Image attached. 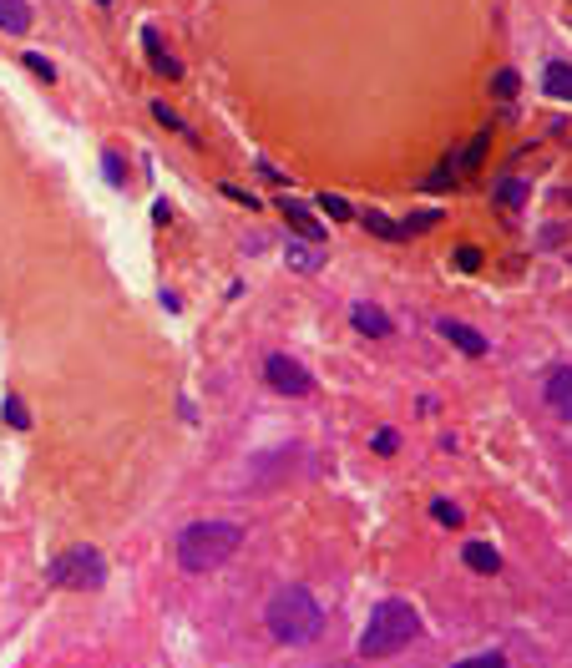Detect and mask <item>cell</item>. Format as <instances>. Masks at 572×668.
<instances>
[{
    "label": "cell",
    "instance_id": "1",
    "mask_svg": "<svg viewBox=\"0 0 572 668\" xmlns=\"http://www.w3.org/2000/svg\"><path fill=\"white\" fill-rule=\"evenodd\" d=\"M264 623H269V633H274L279 643H309V638H319V628H324V608L314 603L309 588L289 582V588H279V593L269 598Z\"/></svg>",
    "mask_w": 572,
    "mask_h": 668
},
{
    "label": "cell",
    "instance_id": "2",
    "mask_svg": "<svg viewBox=\"0 0 572 668\" xmlns=\"http://www.w3.org/2000/svg\"><path fill=\"white\" fill-rule=\"evenodd\" d=\"M416 633H421V613L405 603V598H385L370 613L365 633H360V658H390V653H400L405 643H411Z\"/></svg>",
    "mask_w": 572,
    "mask_h": 668
},
{
    "label": "cell",
    "instance_id": "3",
    "mask_svg": "<svg viewBox=\"0 0 572 668\" xmlns=\"http://www.w3.org/2000/svg\"><path fill=\"white\" fill-rule=\"evenodd\" d=\"M238 542H243L238 522H193L178 537V562H183V572H213L238 552Z\"/></svg>",
    "mask_w": 572,
    "mask_h": 668
},
{
    "label": "cell",
    "instance_id": "4",
    "mask_svg": "<svg viewBox=\"0 0 572 668\" xmlns=\"http://www.w3.org/2000/svg\"><path fill=\"white\" fill-rule=\"evenodd\" d=\"M51 582L56 588H76V593H87V588H102L107 582V557L97 547H71L51 562Z\"/></svg>",
    "mask_w": 572,
    "mask_h": 668
},
{
    "label": "cell",
    "instance_id": "5",
    "mask_svg": "<svg viewBox=\"0 0 572 668\" xmlns=\"http://www.w3.org/2000/svg\"><path fill=\"white\" fill-rule=\"evenodd\" d=\"M264 380H269V390H279V395H289V400H299V395L314 390V375H309L299 360H289V355H269V360H264Z\"/></svg>",
    "mask_w": 572,
    "mask_h": 668
},
{
    "label": "cell",
    "instance_id": "6",
    "mask_svg": "<svg viewBox=\"0 0 572 668\" xmlns=\"http://www.w3.org/2000/svg\"><path fill=\"white\" fill-rule=\"evenodd\" d=\"M542 395H547V405L562 415V421H572V365H552L547 380H542Z\"/></svg>",
    "mask_w": 572,
    "mask_h": 668
},
{
    "label": "cell",
    "instance_id": "7",
    "mask_svg": "<svg viewBox=\"0 0 572 668\" xmlns=\"http://www.w3.org/2000/svg\"><path fill=\"white\" fill-rule=\"evenodd\" d=\"M350 324H355L360 334H370V340H385V334L395 329V324H390V314H385L380 304H365V299H360V304H350Z\"/></svg>",
    "mask_w": 572,
    "mask_h": 668
},
{
    "label": "cell",
    "instance_id": "8",
    "mask_svg": "<svg viewBox=\"0 0 572 668\" xmlns=\"http://www.w3.org/2000/svg\"><path fill=\"white\" fill-rule=\"evenodd\" d=\"M436 329L446 334V340H451L461 355H471V360H481V355H486V340H481V334H476L471 324H461V319H441Z\"/></svg>",
    "mask_w": 572,
    "mask_h": 668
},
{
    "label": "cell",
    "instance_id": "9",
    "mask_svg": "<svg viewBox=\"0 0 572 668\" xmlns=\"http://www.w3.org/2000/svg\"><path fill=\"white\" fill-rule=\"evenodd\" d=\"M284 264L299 269V274H319V269H324V254H319V243H309V238H289Z\"/></svg>",
    "mask_w": 572,
    "mask_h": 668
},
{
    "label": "cell",
    "instance_id": "10",
    "mask_svg": "<svg viewBox=\"0 0 572 668\" xmlns=\"http://www.w3.org/2000/svg\"><path fill=\"white\" fill-rule=\"evenodd\" d=\"M279 213L289 218V228H294L299 238H309V243H319V238H324V223H319V218H314V213H309L304 203H294V198H284V203H279Z\"/></svg>",
    "mask_w": 572,
    "mask_h": 668
},
{
    "label": "cell",
    "instance_id": "11",
    "mask_svg": "<svg viewBox=\"0 0 572 668\" xmlns=\"http://www.w3.org/2000/svg\"><path fill=\"white\" fill-rule=\"evenodd\" d=\"M31 26H36V16H31L26 0H0V31H6V36H26Z\"/></svg>",
    "mask_w": 572,
    "mask_h": 668
},
{
    "label": "cell",
    "instance_id": "12",
    "mask_svg": "<svg viewBox=\"0 0 572 668\" xmlns=\"http://www.w3.org/2000/svg\"><path fill=\"white\" fill-rule=\"evenodd\" d=\"M542 92L557 97V102H572V66H567V61H547V71H542Z\"/></svg>",
    "mask_w": 572,
    "mask_h": 668
},
{
    "label": "cell",
    "instance_id": "13",
    "mask_svg": "<svg viewBox=\"0 0 572 668\" xmlns=\"http://www.w3.org/2000/svg\"><path fill=\"white\" fill-rule=\"evenodd\" d=\"M142 46H147V61H152V66H157L162 76H183V66H178V56H168V46H162V36H157L152 26L142 31Z\"/></svg>",
    "mask_w": 572,
    "mask_h": 668
},
{
    "label": "cell",
    "instance_id": "14",
    "mask_svg": "<svg viewBox=\"0 0 572 668\" xmlns=\"http://www.w3.org/2000/svg\"><path fill=\"white\" fill-rule=\"evenodd\" d=\"M461 562H466L471 572H486V577H492V572L502 567L497 547H486V542H466V547H461Z\"/></svg>",
    "mask_w": 572,
    "mask_h": 668
},
{
    "label": "cell",
    "instance_id": "15",
    "mask_svg": "<svg viewBox=\"0 0 572 668\" xmlns=\"http://www.w3.org/2000/svg\"><path fill=\"white\" fill-rule=\"evenodd\" d=\"M492 198H497L507 213H522V208H527V183H522V178H502Z\"/></svg>",
    "mask_w": 572,
    "mask_h": 668
},
{
    "label": "cell",
    "instance_id": "16",
    "mask_svg": "<svg viewBox=\"0 0 572 668\" xmlns=\"http://www.w3.org/2000/svg\"><path fill=\"white\" fill-rule=\"evenodd\" d=\"M486 147H492V127H486V132H476V137H471V147H466L461 157H446V167H451V173H456V167H476Z\"/></svg>",
    "mask_w": 572,
    "mask_h": 668
},
{
    "label": "cell",
    "instance_id": "17",
    "mask_svg": "<svg viewBox=\"0 0 572 668\" xmlns=\"http://www.w3.org/2000/svg\"><path fill=\"white\" fill-rule=\"evenodd\" d=\"M517 92H522V76H517L512 66H502V71L492 76V97H497V102H512Z\"/></svg>",
    "mask_w": 572,
    "mask_h": 668
},
{
    "label": "cell",
    "instance_id": "18",
    "mask_svg": "<svg viewBox=\"0 0 572 668\" xmlns=\"http://www.w3.org/2000/svg\"><path fill=\"white\" fill-rule=\"evenodd\" d=\"M360 223H365V233H375V238H405V228L390 223L385 213H360Z\"/></svg>",
    "mask_w": 572,
    "mask_h": 668
},
{
    "label": "cell",
    "instance_id": "19",
    "mask_svg": "<svg viewBox=\"0 0 572 668\" xmlns=\"http://www.w3.org/2000/svg\"><path fill=\"white\" fill-rule=\"evenodd\" d=\"M102 167H107V183H112V188H127V162H122V152L107 147V152H102Z\"/></svg>",
    "mask_w": 572,
    "mask_h": 668
},
{
    "label": "cell",
    "instance_id": "20",
    "mask_svg": "<svg viewBox=\"0 0 572 668\" xmlns=\"http://www.w3.org/2000/svg\"><path fill=\"white\" fill-rule=\"evenodd\" d=\"M319 213H330L335 223H345V218H355V208L340 198V193H319Z\"/></svg>",
    "mask_w": 572,
    "mask_h": 668
},
{
    "label": "cell",
    "instance_id": "21",
    "mask_svg": "<svg viewBox=\"0 0 572 668\" xmlns=\"http://www.w3.org/2000/svg\"><path fill=\"white\" fill-rule=\"evenodd\" d=\"M21 61H26V71H31V76H41V81H56V66H51L41 51H21Z\"/></svg>",
    "mask_w": 572,
    "mask_h": 668
},
{
    "label": "cell",
    "instance_id": "22",
    "mask_svg": "<svg viewBox=\"0 0 572 668\" xmlns=\"http://www.w3.org/2000/svg\"><path fill=\"white\" fill-rule=\"evenodd\" d=\"M152 117H157L162 127H168V132H188V127H183V117H178L168 102H152Z\"/></svg>",
    "mask_w": 572,
    "mask_h": 668
},
{
    "label": "cell",
    "instance_id": "23",
    "mask_svg": "<svg viewBox=\"0 0 572 668\" xmlns=\"http://www.w3.org/2000/svg\"><path fill=\"white\" fill-rule=\"evenodd\" d=\"M370 446H375V451H380V456H395V451H400V436H395V431H390V426H380V431H375V436H370Z\"/></svg>",
    "mask_w": 572,
    "mask_h": 668
},
{
    "label": "cell",
    "instance_id": "24",
    "mask_svg": "<svg viewBox=\"0 0 572 668\" xmlns=\"http://www.w3.org/2000/svg\"><path fill=\"white\" fill-rule=\"evenodd\" d=\"M431 517L441 527H461V507H451V501H431Z\"/></svg>",
    "mask_w": 572,
    "mask_h": 668
},
{
    "label": "cell",
    "instance_id": "25",
    "mask_svg": "<svg viewBox=\"0 0 572 668\" xmlns=\"http://www.w3.org/2000/svg\"><path fill=\"white\" fill-rule=\"evenodd\" d=\"M456 668H507V658H502V653H471V658H461Z\"/></svg>",
    "mask_w": 572,
    "mask_h": 668
},
{
    "label": "cell",
    "instance_id": "26",
    "mask_svg": "<svg viewBox=\"0 0 572 668\" xmlns=\"http://www.w3.org/2000/svg\"><path fill=\"white\" fill-rule=\"evenodd\" d=\"M456 269H466V274H476V269H481V248H471V243H461V248H456Z\"/></svg>",
    "mask_w": 572,
    "mask_h": 668
},
{
    "label": "cell",
    "instance_id": "27",
    "mask_svg": "<svg viewBox=\"0 0 572 668\" xmlns=\"http://www.w3.org/2000/svg\"><path fill=\"white\" fill-rule=\"evenodd\" d=\"M6 421H11L16 431H26V426H31V415H26V405H21L16 395H6Z\"/></svg>",
    "mask_w": 572,
    "mask_h": 668
},
{
    "label": "cell",
    "instance_id": "28",
    "mask_svg": "<svg viewBox=\"0 0 572 668\" xmlns=\"http://www.w3.org/2000/svg\"><path fill=\"white\" fill-rule=\"evenodd\" d=\"M152 218H157V223H173V203L157 198V203H152Z\"/></svg>",
    "mask_w": 572,
    "mask_h": 668
},
{
    "label": "cell",
    "instance_id": "29",
    "mask_svg": "<svg viewBox=\"0 0 572 668\" xmlns=\"http://www.w3.org/2000/svg\"><path fill=\"white\" fill-rule=\"evenodd\" d=\"M436 218H441V213H416L411 223H405V233H411V228H436Z\"/></svg>",
    "mask_w": 572,
    "mask_h": 668
},
{
    "label": "cell",
    "instance_id": "30",
    "mask_svg": "<svg viewBox=\"0 0 572 668\" xmlns=\"http://www.w3.org/2000/svg\"><path fill=\"white\" fill-rule=\"evenodd\" d=\"M223 193H228V198H233V203H243V208H254V198H249V193H243V188H233V183H228V188H223Z\"/></svg>",
    "mask_w": 572,
    "mask_h": 668
},
{
    "label": "cell",
    "instance_id": "31",
    "mask_svg": "<svg viewBox=\"0 0 572 668\" xmlns=\"http://www.w3.org/2000/svg\"><path fill=\"white\" fill-rule=\"evenodd\" d=\"M97 6H112V0H97Z\"/></svg>",
    "mask_w": 572,
    "mask_h": 668
}]
</instances>
